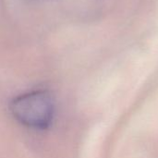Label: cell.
Masks as SVG:
<instances>
[{
    "label": "cell",
    "instance_id": "cell-1",
    "mask_svg": "<svg viewBox=\"0 0 158 158\" xmlns=\"http://www.w3.org/2000/svg\"><path fill=\"white\" fill-rule=\"evenodd\" d=\"M14 118L21 124L38 130L46 129L54 115L51 95L44 91H34L18 96L10 106Z\"/></svg>",
    "mask_w": 158,
    "mask_h": 158
}]
</instances>
